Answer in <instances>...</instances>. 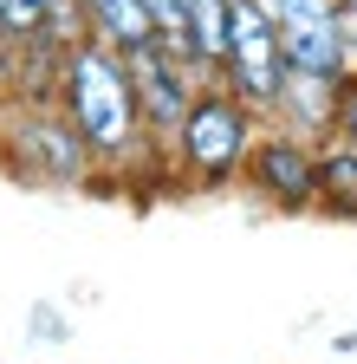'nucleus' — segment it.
Listing matches in <instances>:
<instances>
[{"mask_svg": "<svg viewBox=\"0 0 357 364\" xmlns=\"http://www.w3.org/2000/svg\"><path fill=\"white\" fill-rule=\"evenodd\" d=\"M338 7H357V0H338Z\"/></svg>", "mask_w": 357, "mask_h": 364, "instance_id": "15", "label": "nucleus"}, {"mask_svg": "<svg viewBox=\"0 0 357 364\" xmlns=\"http://www.w3.org/2000/svg\"><path fill=\"white\" fill-rule=\"evenodd\" d=\"M344 46H351V72H357V7H344Z\"/></svg>", "mask_w": 357, "mask_h": 364, "instance_id": "14", "label": "nucleus"}, {"mask_svg": "<svg viewBox=\"0 0 357 364\" xmlns=\"http://www.w3.org/2000/svg\"><path fill=\"white\" fill-rule=\"evenodd\" d=\"M241 182H247L266 208L312 215V208H319V144L299 136V130H286V124H266Z\"/></svg>", "mask_w": 357, "mask_h": 364, "instance_id": "6", "label": "nucleus"}, {"mask_svg": "<svg viewBox=\"0 0 357 364\" xmlns=\"http://www.w3.org/2000/svg\"><path fill=\"white\" fill-rule=\"evenodd\" d=\"M84 14H92V39L117 46V53H137V46L156 39L143 0H84Z\"/></svg>", "mask_w": 357, "mask_h": 364, "instance_id": "11", "label": "nucleus"}, {"mask_svg": "<svg viewBox=\"0 0 357 364\" xmlns=\"http://www.w3.org/2000/svg\"><path fill=\"white\" fill-rule=\"evenodd\" d=\"M0 169L20 182H39V189H92V182H104L92 144L59 111V98L0 105Z\"/></svg>", "mask_w": 357, "mask_h": 364, "instance_id": "3", "label": "nucleus"}, {"mask_svg": "<svg viewBox=\"0 0 357 364\" xmlns=\"http://www.w3.org/2000/svg\"><path fill=\"white\" fill-rule=\"evenodd\" d=\"M59 111L78 124V136L92 144L104 182L123 176L137 182V169L163 163V150L143 130V105H137V78H130V59L104 39H78L65 65H59ZM169 169V163H163Z\"/></svg>", "mask_w": 357, "mask_h": 364, "instance_id": "1", "label": "nucleus"}, {"mask_svg": "<svg viewBox=\"0 0 357 364\" xmlns=\"http://www.w3.org/2000/svg\"><path fill=\"white\" fill-rule=\"evenodd\" d=\"M130 59V78H137V105H143V130H150V144L163 150V163H169V150H175V130H182V117H189V105H195V91L208 85L175 46H163V39H150V46H137V53H123Z\"/></svg>", "mask_w": 357, "mask_h": 364, "instance_id": "5", "label": "nucleus"}, {"mask_svg": "<svg viewBox=\"0 0 357 364\" xmlns=\"http://www.w3.org/2000/svg\"><path fill=\"white\" fill-rule=\"evenodd\" d=\"M338 91H344V78L286 72V85H280V105H273V117H266V124H286V130L312 136V144H325V136L338 130Z\"/></svg>", "mask_w": 357, "mask_h": 364, "instance_id": "8", "label": "nucleus"}, {"mask_svg": "<svg viewBox=\"0 0 357 364\" xmlns=\"http://www.w3.org/2000/svg\"><path fill=\"white\" fill-rule=\"evenodd\" d=\"M46 7H53V0H0V26L20 33V39H33L39 26H46Z\"/></svg>", "mask_w": 357, "mask_h": 364, "instance_id": "12", "label": "nucleus"}, {"mask_svg": "<svg viewBox=\"0 0 357 364\" xmlns=\"http://www.w3.org/2000/svg\"><path fill=\"white\" fill-rule=\"evenodd\" d=\"M221 85H228L234 98H247L260 117H273L280 85H286V46H280L273 0H234L228 53H221Z\"/></svg>", "mask_w": 357, "mask_h": 364, "instance_id": "4", "label": "nucleus"}, {"mask_svg": "<svg viewBox=\"0 0 357 364\" xmlns=\"http://www.w3.org/2000/svg\"><path fill=\"white\" fill-rule=\"evenodd\" d=\"M331 136H344V144H357V72L344 78V91H338V130Z\"/></svg>", "mask_w": 357, "mask_h": 364, "instance_id": "13", "label": "nucleus"}, {"mask_svg": "<svg viewBox=\"0 0 357 364\" xmlns=\"http://www.w3.org/2000/svg\"><path fill=\"white\" fill-rule=\"evenodd\" d=\"M319 215L357 221V144H344V136L319 144Z\"/></svg>", "mask_w": 357, "mask_h": 364, "instance_id": "9", "label": "nucleus"}, {"mask_svg": "<svg viewBox=\"0 0 357 364\" xmlns=\"http://www.w3.org/2000/svg\"><path fill=\"white\" fill-rule=\"evenodd\" d=\"M228 14H234V0H182V20H189V65H195L202 78H221Z\"/></svg>", "mask_w": 357, "mask_h": 364, "instance_id": "10", "label": "nucleus"}, {"mask_svg": "<svg viewBox=\"0 0 357 364\" xmlns=\"http://www.w3.org/2000/svg\"><path fill=\"white\" fill-rule=\"evenodd\" d=\"M266 117L234 98L221 78H208L195 91V105L182 117V130H175V150H169V176L189 182V189H234V182L247 176V156L260 144Z\"/></svg>", "mask_w": 357, "mask_h": 364, "instance_id": "2", "label": "nucleus"}, {"mask_svg": "<svg viewBox=\"0 0 357 364\" xmlns=\"http://www.w3.org/2000/svg\"><path fill=\"white\" fill-rule=\"evenodd\" d=\"M286 72H319L351 78V46H344V7L338 0H273Z\"/></svg>", "mask_w": 357, "mask_h": 364, "instance_id": "7", "label": "nucleus"}]
</instances>
